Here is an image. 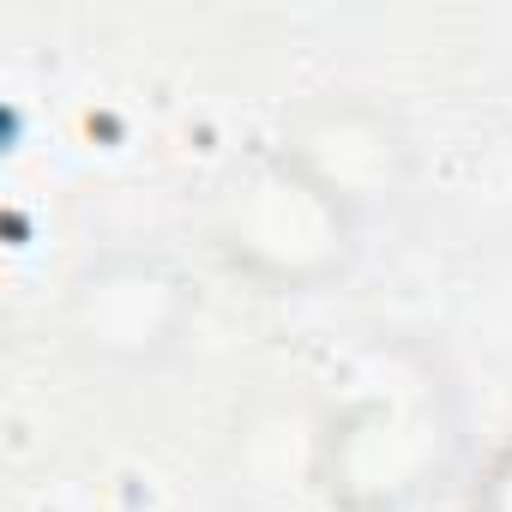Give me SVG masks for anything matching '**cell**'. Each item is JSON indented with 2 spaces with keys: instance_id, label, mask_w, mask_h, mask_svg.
<instances>
[{
  "instance_id": "cell-2",
  "label": "cell",
  "mask_w": 512,
  "mask_h": 512,
  "mask_svg": "<svg viewBox=\"0 0 512 512\" xmlns=\"http://www.w3.org/2000/svg\"><path fill=\"white\" fill-rule=\"evenodd\" d=\"M368 229L272 139L241 151L205 193V247L253 296H326L362 260Z\"/></svg>"
},
{
  "instance_id": "cell-4",
  "label": "cell",
  "mask_w": 512,
  "mask_h": 512,
  "mask_svg": "<svg viewBox=\"0 0 512 512\" xmlns=\"http://www.w3.org/2000/svg\"><path fill=\"white\" fill-rule=\"evenodd\" d=\"M272 145L308 181H320L362 229L392 217L410 199L416 169H422L410 121L374 91H314V97H302L284 115V127L272 133Z\"/></svg>"
},
{
  "instance_id": "cell-5",
  "label": "cell",
  "mask_w": 512,
  "mask_h": 512,
  "mask_svg": "<svg viewBox=\"0 0 512 512\" xmlns=\"http://www.w3.org/2000/svg\"><path fill=\"white\" fill-rule=\"evenodd\" d=\"M464 512H512V434H500L476 458V470L464 482Z\"/></svg>"
},
{
  "instance_id": "cell-3",
  "label": "cell",
  "mask_w": 512,
  "mask_h": 512,
  "mask_svg": "<svg viewBox=\"0 0 512 512\" xmlns=\"http://www.w3.org/2000/svg\"><path fill=\"white\" fill-rule=\"evenodd\" d=\"M199 326V284L163 247L115 241L73 266L61 290V338L85 368L163 374Z\"/></svg>"
},
{
  "instance_id": "cell-1",
  "label": "cell",
  "mask_w": 512,
  "mask_h": 512,
  "mask_svg": "<svg viewBox=\"0 0 512 512\" xmlns=\"http://www.w3.org/2000/svg\"><path fill=\"white\" fill-rule=\"evenodd\" d=\"M464 458V404L440 356L374 338L314 422V482L338 512H410Z\"/></svg>"
}]
</instances>
